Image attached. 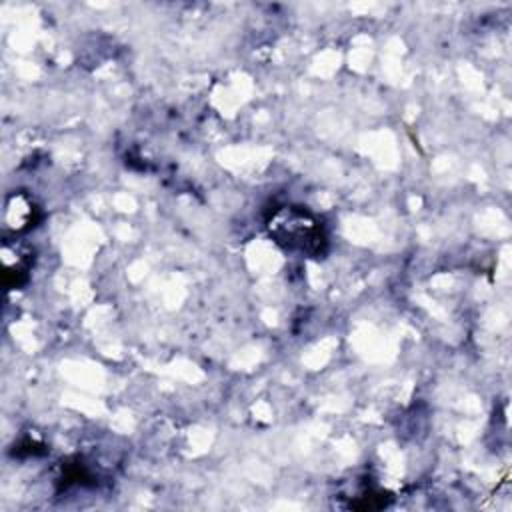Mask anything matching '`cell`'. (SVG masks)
<instances>
[{
	"instance_id": "cell-1",
	"label": "cell",
	"mask_w": 512,
	"mask_h": 512,
	"mask_svg": "<svg viewBox=\"0 0 512 512\" xmlns=\"http://www.w3.org/2000/svg\"><path fill=\"white\" fill-rule=\"evenodd\" d=\"M268 230L280 246L300 254H316L326 242L316 216L300 206H280L270 216Z\"/></svg>"
}]
</instances>
